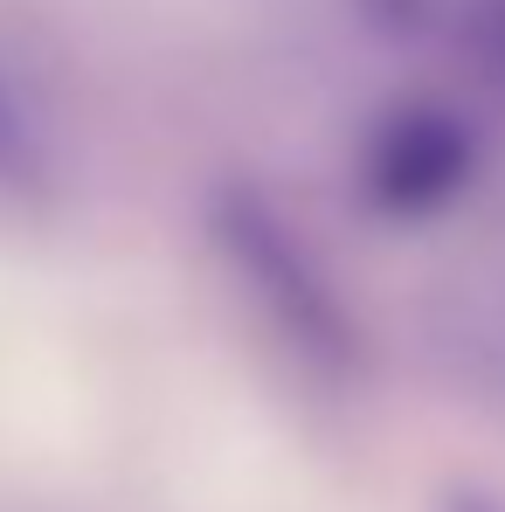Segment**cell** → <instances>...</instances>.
<instances>
[{"label": "cell", "mask_w": 505, "mask_h": 512, "mask_svg": "<svg viewBox=\"0 0 505 512\" xmlns=\"http://www.w3.org/2000/svg\"><path fill=\"white\" fill-rule=\"evenodd\" d=\"M208 250L222 263L229 291L243 298L250 326L277 346L319 395H353L367 374V340L353 319V298L339 291L326 250L305 236V222L256 180H222L201 201Z\"/></svg>", "instance_id": "6da1fadb"}, {"label": "cell", "mask_w": 505, "mask_h": 512, "mask_svg": "<svg viewBox=\"0 0 505 512\" xmlns=\"http://www.w3.org/2000/svg\"><path fill=\"white\" fill-rule=\"evenodd\" d=\"M443 512H505L499 499H485V492H450V506Z\"/></svg>", "instance_id": "8992f818"}, {"label": "cell", "mask_w": 505, "mask_h": 512, "mask_svg": "<svg viewBox=\"0 0 505 512\" xmlns=\"http://www.w3.org/2000/svg\"><path fill=\"white\" fill-rule=\"evenodd\" d=\"M485 173V125L464 97L416 90L367 118L353 146V201L388 229L443 222Z\"/></svg>", "instance_id": "7a4b0ae2"}, {"label": "cell", "mask_w": 505, "mask_h": 512, "mask_svg": "<svg viewBox=\"0 0 505 512\" xmlns=\"http://www.w3.org/2000/svg\"><path fill=\"white\" fill-rule=\"evenodd\" d=\"M367 21L436 63L464 97H485L505 111V0H360Z\"/></svg>", "instance_id": "3957f363"}, {"label": "cell", "mask_w": 505, "mask_h": 512, "mask_svg": "<svg viewBox=\"0 0 505 512\" xmlns=\"http://www.w3.org/2000/svg\"><path fill=\"white\" fill-rule=\"evenodd\" d=\"M429 346L457 381L505 395V250L450 277V291L429 305Z\"/></svg>", "instance_id": "277c9868"}, {"label": "cell", "mask_w": 505, "mask_h": 512, "mask_svg": "<svg viewBox=\"0 0 505 512\" xmlns=\"http://www.w3.org/2000/svg\"><path fill=\"white\" fill-rule=\"evenodd\" d=\"M49 194H56V132L21 63L0 49V215L14 222L49 215Z\"/></svg>", "instance_id": "5b68a950"}]
</instances>
